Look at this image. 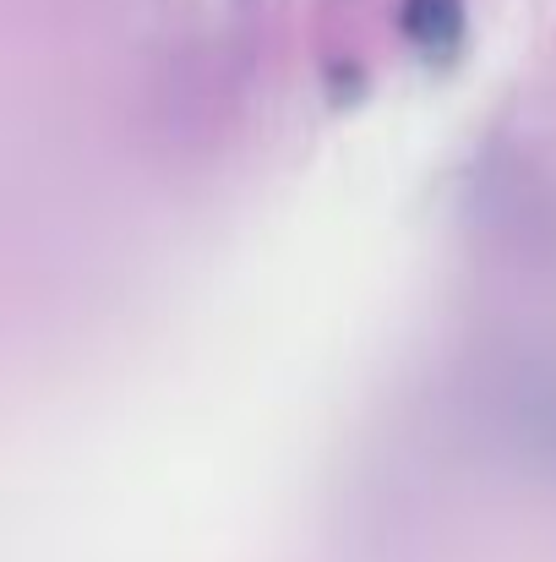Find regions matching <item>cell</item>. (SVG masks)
I'll return each instance as SVG.
<instances>
[{"label":"cell","instance_id":"cell-1","mask_svg":"<svg viewBox=\"0 0 556 562\" xmlns=\"http://www.w3.org/2000/svg\"><path fill=\"white\" fill-rule=\"evenodd\" d=\"M404 33L420 49H453L464 33V0H404Z\"/></svg>","mask_w":556,"mask_h":562}]
</instances>
